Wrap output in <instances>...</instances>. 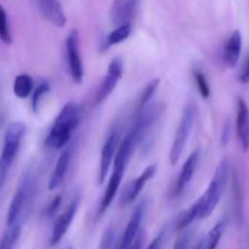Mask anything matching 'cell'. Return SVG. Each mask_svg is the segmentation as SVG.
<instances>
[{
	"label": "cell",
	"instance_id": "cell-1",
	"mask_svg": "<svg viewBox=\"0 0 249 249\" xmlns=\"http://www.w3.org/2000/svg\"><path fill=\"white\" fill-rule=\"evenodd\" d=\"M143 138H145V135L142 134V131H139V129L136 126L131 125V129L126 134V136L122 141L121 145H119L116 158H114L112 174L109 177L108 184H107L106 190H105V194L102 196L101 202H100L99 211H97L99 218L106 213L107 209L109 208V206L113 202L114 197H116L117 192H118L119 187H121L122 180H123L124 173H125L126 167H128V163L130 160L131 155H133L136 146L143 140Z\"/></svg>",
	"mask_w": 249,
	"mask_h": 249
},
{
	"label": "cell",
	"instance_id": "cell-2",
	"mask_svg": "<svg viewBox=\"0 0 249 249\" xmlns=\"http://www.w3.org/2000/svg\"><path fill=\"white\" fill-rule=\"evenodd\" d=\"M82 119V106L78 102L66 104L56 117L45 139V147L51 151L66 148L70 145L72 134Z\"/></svg>",
	"mask_w": 249,
	"mask_h": 249
},
{
	"label": "cell",
	"instance_id": "cell-3",
	"mask_svg": "<svg viewBox=\"0 0 249 249\" xmlns=\"http://www.w3.org/2000/svg\"><path fill=\"white\" fill-rule=\"evenodd\" d=\"M229 174H230V164L228 158H223L216 167L215 173L212 178L209 186L203 196L199 197L201 202V212H199V219H206L215 211L225 191L226 184H228Z\"/></svg>",
	"mask_w": 249,
	"mask_h": 249
},
{
	"label": "cell",
	"instance_id": "cell-4",
	"mask_svg": "<svg viewBox=\"0 0 249 249\" xmlns=\"http://www.w3.org/2000/svg\"><path fill=\"white\" fill-rule=\"evenodd\" d=\"M36 181L33 173H26L22 177L18 187H17L16 192H15L14 198H12L11 203H10L6 216L7 226L18 224V221L21 220L22 215H23L24 212L27 211L29 204L33 201V197L36 195Z\"/></svg>",
	"mask_w": 249,
	"mask_h": 249
},
{
	"label": "cell",
	"instance_id": "cell-5",
	"mask_svg": "<svg viewBox=\"0 0 249 249\" xmlns=\"http://www.w3.org/2000/svg\"><path fill=\"white\" fill-rule=\"evenodd\" d=\"M26 134V125L23 123H12L6 129L4 136V145L0 153V189L6 180L9 170L16 158L22 140Z\"/></svg>",
	"mask_w": 249,
	"mask_h": 249
},
{
	"label": "cell",
	"instance_id": "cell-6",
	"mask_svg": "<svg viewBox=\"0 0 249 249\" xmlns=\"http://www.w3.org/2000/svg\"><path fill=\"white\" fill-rule=\"evenodd\" d=\"M197 117V105L194 101H190L185 106L182 111L181 119H180L179 126L175 133V138L173 140L172 147L169 151V162L172 165H175L179 162L180 157L182 155V151L185 150L187 141H189L190 134L194 128L195 121Z\"/></svg>",
	"mask_w": 249,
	"mask_h": 249
},
{
	"label": "cell",
	"instance_id": "cell-7",
	"mask_svg": "<svg viewBox=\"0 0 249 249\" xmlns=\"http://www.w3.org/2000/svg\"><path fill=\"white\" fill-rule=\"evenodd\" d=\"M66 60L71 78L75 84H80L84 79V67L79 50V36L75 29L71 31L66 39Z\"/></svg>",
	"mask_w": 249,
	"mask_h": 249
},
{
	"label": "cell",
	"instance_id": "cell-8",
	"mask_svg": "<svg viewBox=\"0 0 249 249\" xmlns=\"http://www.w3.org/2000/svg\"><path fill=\"white\" fill-rule=\"evenodd\" d=\"M80 203V196L79 195H74L72 198V201L70 202V204L67 206V208L60 214V215L56 218L55 224H53V232H51L50 237V246L51 247H55L56 245L61 242L65 235L67 233L68 229L72 225V221L74 219L75 214H77L78 208H79Z\"/></svg>",
	"mask_w": 249,
	"mask_h": 249
},
{
	"label": "cell",
	"instance_id": "cell-9",
	"mask_svg": "<svg viewBox=\"0 0 249 249\" xmlns=\"http://www.w3.org/2000/svg\"><path fill=\"white\" fill-rule=\"evenodd\" d=\"M123 71V60L121 57H114L108 65V70H107L106 75H105L104 80L100 84L99 90L96 92V96H95V104H102L113 92V90L116 89L119 80L122 79Z\"/></svg>",
	"mask_w": 249,
	"mask_h": 249
},
{
	"label": "cell",
	"instance_id": "cell-10",
	"mask_svg": "<svg viewBox=\"0 0 249 249\" xmlns=\"http://www.w3.org/2000/svg\"><path fill=\"white\" fill-rule=\"evenodd\" d=\"M119 130L117 128L112 129L105 140L104 146L101 150V157H100V167L99 175H97V182L102 185L106 180L107 174L111 169L112 163L114 162V158L117 155V148L119 147Z\"/></svg>",
	"mask_w": 249,
	"mask_h": 249
},
{
	"label": "cell",
	"instance_id": "cell-11",
	"mask_svg": "<svg viewBox=\"0 0 249 249\" xmlns=\"http://www.w3.org/2000/svg\"><path fill=\"white\" fill-rule=\"evenodd\" d=\"M146 203H147V202H146L145 199H142V201H141L140 203H138V206L135 207L130 219H129L128 225H126L125 230H124L123 236H122L118 249L130 248L134 240H135V238L138 237L139 233H140L141 223H142L146 212Z\"/></svg>",
	"mask_w": 249,
	"mask_h": 249
},
{
	"label": "cell",
	"instance_id": "cell-12",
	"mask_svg": "<svg viewBox=\"0 0 249 249\" xmlns=\"http://www.w3.org/2000/svg\"><path fill=\"white\" fill-rule=\"evenodd\" d=\"M140 5V0H114L109 11L111 23L114 27L131 23Z\"/></svg>",
	"mask_w": 249,
	"mask_h": 249
},
{
	"label": "cell",
	"instance_id": "cell-13",
	"mask_svg": "<svg viewBox=\"0 0 249 249\" xmlns=\"http://www.w3.org/2000/svg\"><path fill=\"white\" fill-rule=\"evenodd\" d=\"M199 158H201V150L196 148L194 152L190 153V156L187 157V160H185V163L182 164L181 169H180L179 175H178L177 182H175L174 191H173V197H178L185 191L186 186L189 185V182L191 181L192 177L196 173L197 167H198Z\"/></svg>",
	"mask_w": 249,
	"mask_h": 249
},
{
	"label": "cell",
	"instance_id": "cell-14",
	"mask_svg": "<svg viewBox=\"0 0 249 249\" xmlns=\"http://www.w3.org/2000/svg\"><path fill=\"white\" fill-rule=\"evenodd\" d=\"M156 172H157V165L151 164L135 180H133L129 184V186L124 190L123 195H122L121 206H128V204L133 203L138 198L139 195L141 194V191L145 187V185L147 184V181H150L155 177Z\"/></svg>",
	"mask_w": 249,
	"mask_h": 249
},
{
	"label": "cell",
	"instance_id": "cell-15",
	"mask_svg": "<svg viewBox=\"0 0 249 249\" xmlns=\"http://www.w3.org/2000/svg\"><path fill=\"white\" fill-rule=\"evenodd\" d=\"M236 133L241 147L245 152L249 151V108L245 99L238 97L236 109Z\"/></svg>",
	"mask_w": 249,
	"mask_h": 249
},
{
	"label": "cell",
	"instance_id": "cell-16",
	"mask_svg": "<svg viewBox=\"0 0 249 249\" xmlns=\"http://www.w3.org/2000/svg\"><path fill=\"white\" fill-rule=\"evenodd\" d=\"M72 153H73V146L68 145L67 147L63 148L62 153L58 157L57 163H56L55 168H53V173H51L50 180H49L48 189L50 191L57 189L65 180L66 175H67L68 169H70L71 160H72Z\"/></svg>",
	"mask_w": 249,
	"mask_h": 249
},
{
	"label": "cell",
	"instance_id": "cell-17",
	"mask_svg": "<svg viewBox=\"0 0 249 249\" xmlns=\"http://www.w3.org/2000/svg\"><path fill=\"white\" fill-rule=\"evenodd\" d=\"M36 2H38V7L41 15L46 21L58 28L65 27L67 17H66L62 5L58 0H36Z\"/></svg>",
	"mask_w": 249,
	"mask_h": 249
},
{
	"label": "cell",
	"instance_id": "cell-18",
	"mask_svg": "<svg viewBox=\"0 0 249 249\" xmlns=\"http://www.w3.org/2000/svg\"><path fill=\"white\" fill-rule=\"evenodd\" d=\"M242 51V34L235 31L226 40L223 49V61L228 67L232 68L238 63Z\"/></svg>",
	"mask_w": 249,
	"mask_h": 249
},
{
	"label": "cell",
	"instance_id": "cell-19",
	"mask_svg": "<svg viewBox=\"0 0 249 249\" xmlns=\"http://www.w3.org/2000/svg\"><path fill=\"white\" fill-rule=\"evenodd\" d=\"M199 212H201V202L197 199L194 204L189 207L186 211L181 212L179 214L175 223V230L177 231H185L197 218H199Z\"/></svg>",
	"mask_w": 249,
	"mask_h": 249
},
{
	"label": "cell",
	"instance_id": "cell-20",
	"mask_svg": "<svg viewBox=\"0 0 249 249\" xmlns=\"http://www.w3.org/2000/svg\"><path fill=\"white\" fill-rule=\"evenodd\" d=\"M34 80L27 73H22L15 78L14 82V94L18 99H27L33 92Z\"/></svg>",
	"mask_w": 249,
	"mask_h": 249
},
{
	"label": "cell",
	"instance_id": "cell-21",
	"mask_svg": "<svg viewBox=\"0 0 249 249\" xmlns=\"http://www.w3.org/2000/svg\"><path fill=\"white\" fill-rule=\"evenodd\" d=\"M229 220L228 218H223L211 229L208 235L204 237V243H206V249H216L220 242L221 237H223L224 232H225L226 228H228Z\"/></svg>",
	"mask_w": 249,
	"mask_h": 249
},
{
	"label": "cell",
	"instance_id": "cell-22",
	"mask_svg": "<svg viewBox=\"0 0 249 249\" xmlns=\"http://www.w3.org/2000/svg\"><path fill=\"white\" fill-rule=\"evenodd\" d=\"M131 33V23H125L122 24V26L116 27L114 29H112L108 33V36H106V40H105V49H108L111 46L118 45V44L123 43L124 40L129 38Z\"/></svg>",
	"mask_w": 249,
	"mask_h": 249
},
{
	"label": "cell",
	"instance_id": "cell-23",
	"mask_svg": "<svg viewBox=\"0 0 249 249\" xmlns=\"http://www.w3.org/2000/svg\"><path fill=\"white\" fill-rule=\"evenodd\" d=\"M7 228L9 229L5 231L0 240V249H14L21 236V224L19 223L7 226Z\"/></svg>",
	"mask_w": 249,
	"mask_h": 249
},
{
	"label": "cell",
	"instance_id": "cell-24",
	"mask_svg": "<svg viewBox=\"0 0 249 249\" xmlns=\"http://www.w3.org/2000/svg\"><path fill=\"white\" fill-rule=\"evenodd\" d=\"M192 75H194L195 83H196V87L199 95H201L203 99H209L212 94L211 85H209L208 79H207L203 71L199 70V68H195V70L192 71Z\"/></svg>",
	"mask_w": 249,
	"mask_h": 249
},
{
	"label": "cell",
	"instance_id": "cell-25",
	"mask_svg": "<svg viewBox=\"0 0 249 249\" xmlns=\"http://www.w3.org/2000/svg\"><path fill=\"white\" fill-rule=\"evenodd\" d=\"M160 80L158 79V78H156V79H152L147 85H146L145 89L142 90V92H141L140 96H139L138 108H136V111H138V109H141L142 107L147 106V105L150 104L151 99H152V96L155 95V92L157 91L158 87H160Z\"/></svg>",
	"mask_w": 249,
	"mask_h": 249
},
{
	"label": "cell",
	"instance_id": "cell-26",
	"mask_svg": "<svg viewBox=\"0 0 249 249\" xmlns=\"http://www.w3.org/2000/svg\"><path fill=\"white\" fill-rule=\"evenodd\" d=\"M0 40L5 44H11L12 41L7 12L1 5H0Z\"/></svg>",
	"mask_w": 249,
	"mask_h": 249
},
{
	"label": "cell",
	"instance_id": "cell-27",
	"mask_svg": "<svg viewBox=\"0 0 249 249\" xmlns=\"http://www.w3.org/2000/svg\"><path fill=\"white\" fill-rule=\"evenodd\" d=\"M50 91V84L48 82H41L39 83L38 87L34 89L33 95H32V109L34 113H38L39 111V105H40L41 99L44 95H46Z\"/></svg>",
	"mask_w": 249,
	"mask_h": 249
},
{
	"label": "cell",
	"instance_id": "cell-28",
	"mask_svg": "<svg viewBox=\"0 0 249 249\" xmlns=\"http://www.w3.org/2000/svg\"><path fill=\"white\" fill-rule=\"evenodd\" d=\"M114 242H116V231L113 228H108L102 236L99 249H114L116 247Z\"/></svg>",
	"mask_w": 249,
	"mask_h": 249
},
{
	"label": "cell",
	"instance_id": "cell-29",
	"mask_svg": "<svg viewBox=\"0 0 249 249\" xmlns=\"http://www.w3.org/2000/svg\"><path fill=\"white\" fill-rule=\"evenodd\" d=\"M237 79L240 82V84H248L249 83V53L248 55L246 56L245 61H243L242 66L240 68V72H238Z\"/></svg>",
	"mask_w": 249,
	"mask_h": 249
},
{
	"label": "cell",
	"instance_id": "cell-30",
	"mask_svg": "<svg viewBox=\"0 0 249 249\" xmlns=\"http://www.w3.org/2000/svg\"><path fill=\"white\" fill-rule=\"evenodd\" d=\"M192 238V231H184L181 236L177 240L173 249H189L190 241Z\"/></svg>",
	"mask_w": 249,
	"mask_h": 249
},
{
	"label": "cell",
	"instance_id": "cell-31",
	"mask_svg": "<svg viewBox=\"0 0 249 249\" xmlns=\"http://www.w3.org/2000/svg\"><path fill=\"white\" fill-rule=\"evenodd\" d=\"M61 203H62V197L58 195V196H56L55 198L53 199V202H51L50 206H49L48 213H46V214H48V216H50V218H51V216L55 215V214L58 212V209H60Z\"/></svg>",
	"mask_w": 249,
	"mask_h": 249
},
{
	"label": "cell",
	"instance_id": "cell-32",
	"mask_svg": "<svg viewBox=\"0 0 249 249\" xmlns=\"http://www.w3.org/2000/svg\"><path fill=\"white\" fill-rule=\"evenodd\" d=\"M164 237H165V231L163 230L158 233L157 237H156L155 240L148 245V247L146 249H160L163 246V242H164Z\"/></svg>",
	"mask_w": 249,
	"mask_h": 249
},
{
	"label": "cell",
	"instance_id": "cell-33",
	"mask_svg": "<svg viewBox=\"0 0 249 249\" xmlns=\"http://www.w3.org/2000/svg\"><path fill=\"white\" fill-rule=\"evenodd\" d=\"M142 242H143V232L142 231H140V233H139L138 237L134 240L133 245L130 246V248L129 249H141L142 248Z\"/></svg>",
	"mask_w": 249,
	"mask_h": 249
},
{
	"label": "cell",
	"instance_id": "cell-34",
	"mask_svg": "<svg viewBox=\"0 0 249 249\" xmlns=\"http://www.w3.org/2000/svg\"><path fill=\"white\" fill-rule=\"evenodd\" d=\"M229 138H230V125H229V123H226L223 129V134H221V142H223V145H226Z\"/></svg>",
	"mask_w": 249,
	"mask_h": 249
},
{
	"label": "cell",
	"instance_id": "cell-35",
	"mask_svg": "<svg viewBox=\"0 0 249 249\" xmlns=\"http://www.w3.org/2000/svg\"><path fill=\"white\" fill-rule=\"evenodd\" d=\"M194 249H206V243H204V238H201V240L197 242V245L195 246Z\"/></svg>",
	"mask_w": 249,
	"mask_h": 249
},
{
	"label": "cell",
	"instance_id": "cell-36",
	"mask_svg": "<svg viewBox=\"0 0 249 249\" xmlns=\"http://www.w3.org/2000/svg\"><path fill=\"white\" fill-rule=\"evenodd\" d=\"M114 249H117V248H116V247H114Z\"/></svg>",
	"mask_w": 249,
	"mask_h": 249
},
{
	"label": "cell",
	"instance_id": "cell-37",
	"mask_svg": "<svg viewBox=\"0 0 249 249\" xmlns=\"http://www.w3.org/2000/svg\"><path fill=\"white\" fill-rule=\"evenodd\" d=\"M68 249H72V248H68Z\"/></svg>",
	"mask_w": 249,
	"mask_h": 249
}]
</instances>
